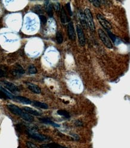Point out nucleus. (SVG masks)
Instances as JSON below:
<instances>
[{
  "label": "nucleus",
  "instance_id": "nucleus-1",
  "mask_svg": "<svg viewBox=\"0 0 130 148\" xmlns=\"http://www.w3.org/2000/svg\"><path fill=\"white\" fill-rule=\"evenodd\" d=\"M27 134L30 138H33V139L38 140V141H49L51 140V138L48 137L47 135H44V134L39 133V132H36L33 129H28L27 131Z\"/></svg>",
  "mask_w": 130,
  "mask_h": 148
},
{
  "label": "nucleus",
  "instance_id": "nucleus-2",
  "mask_svg": "<svg viewBox=\"0 0 130 148\" xmlns=\"http://www.w3.org/2000/svg\"><path fill=\"white\" fill-rule=\"evenodd\" d=\"M85 15L86 17L87 25L89 28L90 30L94 33L95 31V24L94 22V19H93L92 15L91 10L89 9H86L85 10Z\"/></svg>",
  "mask_w": 130,
  "mask_h": 148
},
{
  "label": "nucleus",
  "instance_id": "nucleus-3",
  "mask_svg": "<svg viewBox=\"0 0 130 148\" xmlns=\"http://www.w3.org/2000/svg\"><path fill=\"white\" fill-rule=\"evenodd\" d=\"M98 36L100 37L101 40L102 41V43H103L107 48L112 49V43H111L110 40L108 38V37L107 36L106 34L105 33V32L102 30H101V29H99L98 31Z\"/></svg>",
  "mask_w": 130,
  "mask_h": 148
},
{
  "label": "nucleus",
  "instance_id": "nucleus-4",
  "mask_svg": "<svg viewBox=\"0 0 130 148\" xmlns=\"http://www.w3.org/2000/svg\"><path fill=\"white\" fill-rule=\"evenodd\" d=\"M76 30H77V34L78 36V39H79V44L81 46L83 47L85 45V37L84 34L83 29L80 25H77L76 27Z\"/></svg>",
  "mask_w": 130,
  "mask_h": 148
},
{
  "label": "nucleus",
  "instance_id": "nucleus-5",
  "mask_svg": "<svg viewBox=\"0 0 130 148\" xmlns=\"http://www.w3.org/2000/svg\"><path fill=\"white\" fill-rule=\"evenodd\" d=\"M97 18L99 22L101 24V25L104 28H105L107 30H110L112 28L111 24L107 21L106 19L100 14H97Z\"/></svg>",
  "mask_w": 130,
  "mask_h": 148
},
{
  "label": "nucleus",
  "instance_id": "nucleus-6",
  "mask_svg": "<svg viewBox=\"0 0 130 148\" xmlns=\"http://www.w3.org/2000/svg\"><path fill=\"white\" fill-rule=\"evenodd\" d=\"M67 32H68V36L69 39L72 41H75L76 40V33L74 28V25L72 22L68 23L67 26Z\"/></svg>",
  "mask_w": 130,
  "mask_h": 148
},
{
  "label": "nucleus",
  "instance_id": "nucleus-7",
  "mask_svg": "<svg viewBox=\"0 0 130 148\" xmlns=\"http://www.w3.org/2000/svg\"><path fill=\"white\" fill-rule=\"evenodd\" d=\"M7 107H8L9 110L12 113H13L14 115L19 116H21L23 112H24V111L21 109H20L19 107L15 106L14 104H8L7 105Z\"/></svg>",
  "mask_w": 130,
  "mask_h": 148
},
{
  "label": "nucleus",
  "instance_id": "nucleus-8",
  "mask_svg": "<svg viewBox=\"0 0 130 148\" xmlns=\"http://www.w3.org/2000/svg\"><path fill=\"white\" fill-rule=\"evenodd\" d=\"M44 7L45 10L46 11L47 15L49 16L53 17V5L51 2L49 1H44Z\"/></svg>",
  "mask_w": 130,
  "mask_h": 148
},
{
  "label": "nucleus",
  "instance_id": "nucleus-9",
  "mask_svg": "<svg viewBox=\"0 0 130 148\" xmlns=\"http://www.w3.org/2000/svg\"><path fill=\"white\" fill-rule=\"evenodd\" d=\"M4 85H5L6 88H7V89H9L10 92L15 93L19 91V88H18V87L13 83L9 82H4Z\"/></svg>",
  "mask_w": 130,
  "mask_h": 148
},
{
  "label": "nucleus",
  "instance_id": "nucleus-10",
  "mask_svg": "<svg viewBox=\"0 0 130 148\" xmlns=\"http://www.w3.org/2000/svg\"><path fill=\"white\" fill-rule=\"evenodd\" d=\"M12 73L15 76H18L24 74L25 73V70H24V68H22L21 65L17 64L14 69L12 70Z\"/></svg>",
  "mask_w": 130,
  "mask_h": 148
},
{
  "label": "nucleus",
  "instance_id": "nucleus-11",
  "mask_svg": "<svg viewBox=\"0 0 130 148\" xmlns=\"http://www.w3.org/2000/svg\"><path fill=\"white\" fill-rule=\"evenodd\" d=\"M27 86H28V89L30 90L31 91L35 93V94H40L42 92V90H41L40 88L37 86V85H34L33 83H27Z\"/></svg>",
  "mask_w": 130,
  "mask_h": 148
},
{
  "label": "nucleus",
  "instance_id": "nucleus-12",
  "mask_svg": "<svg viewBox=\"0 0 130 148\" xmlns=\"http://www.w3.org/2000/svg\"><path fill=\"white\" fill-rule=\"evenodd\" d=\"M40 121L41 122L45 123V124H48V125H50L54 126V127H59L60 125L58 123H56L52 121L50 119L47 118V117H43V118H40Z\"/></svg>",
  "mask_w": 130,
  "mask_h": 148
},
{
  "label": "nucleus",
  "instance_id": "nucleus-13",
  "mask_svg": "<svg viewBox=\"0 0 130 148\" xmlns=\"http://www.w3.org/2000/svg\"><path fill=\"white\" fill-rule=\"evenodd\" d=\"M61 22H62V24H64V25L66 24L69 21V19H68V16H67L66 12H65V9H64V7H62V9H61Z\"/></svg>",
  "mask_w": 130,
  "mask_h": 148
},
{
  "label": "nucleus",
  "instance_id": "nucleus-14",
  "mask_svg": "<svg viewBox=\"0 0 130 148\" xmlns=\"http://www.w3.org/2000/svg\"><path fill=\"white\" fill-rule=\"evenodd\" d=\"M14 100H16L17 101L22 103L25 104H31L32 103V101L30 99L26 98V97H22V96H16L14 97Z\"/></svg>",
  "mask_w": 130,
  "mask_h": 148
},
{
  "label": "nucleus",
  "instance_id": "nucleus-15",
  "mask_svg": "<svg viewBox=\"0 0 130 148\" xmlns=\"http://www.w3.org/2000/svg\"><path fill=\"white\" fill-rule=\"evenodd\" d=\"M64 146L60 145L56 143H49L42 144L40 148H63Z\"/></svg>",
  "mask_w": 130,
  "mask_h": 148
},
{
  "label": "nucleus",
  "instance_id": "nucleus-16",
  "mask_svg": "<svg viewBox=\"0 0 130 148\" xmlns=\"http://www.w3.org/2000/svg\"><path fill=\"white\" fill-rule=\"evenodd\" d=\"M79 18H80V22L82 24V26L85 29H86L88 28V25H87V22H86V17H85V15L83 12H79Z\"/></svg>",
  "mask_w": 130,
  "mask_h": 148
},
{
  "label": "nucleus",
  "instance_id": "nucleus-17",
  "mask_svg": "<svg viewBox=\"0 0 130 148\" xmlns=\"http://www.w3.org/2000/svg\"><path fill=\"white\" fill-rule=\"evenodd\" d=\"M24 110L25 111V112L28 113L30 114V115H33L34 116H40V113L39 112L37 111L36 110H34L32 108L29 107H24L23 108Z\"/></svg>",
  "mask_w": 130,
  "mask_h": 148
},
{
  "label": "nucleus",
  "instance_id": "nucleus-18",
  "mask_svg": "<svg viewBox=\"0 0 130 148\" xmlns=\"http://www.w3.org/2000/svg\"><path fill=\"white\" fill-rule=\"evenodd\" d=\"M32 103H33V106L41 108V109H47L49 107L48 105H47V104L42 103V102L40 101H32Z\"/></svg>",
  "mask_w": 130,
  "mask_h": 148
},
{
  "label": "nucleus",
  "instance_id": "nucleus-19",
  "mask_svg": "<svg viewBox=\"0 0 130 148\" xmlns=\"http://www.w3.org/2000/svg\"><path fill=\"white\" fill-rule=\"evenodd\" d=\"M21 117L24 119V120H27V121L28 122H30L34 121V117L33 116L30 115V114L28 113L25 112V111H24V112H23L22 115Z\"/></svg>",
  "mask_w": 130,
  "mask_h": 148
},
{
  "label": "nucleus",
  "instance_id": "nucleus-20",
  "mask_svg": "<svg viewBox=\"0 0 130 148\" xmlns=\"http://www.w3.org/2000/svg\"><path fill=\"white\" fill-rule=\"evenodd\" d=\"M0 91H2V92L5 94L6 97H7V98L8 99H10V100H13V99H14L15 96L12 95V94H11L9 91H7V90L5 89L4 88H3V87L2 86L0 87Z\"/></svg>",
  "mask_w": 130,
  "mask_h": 148
},
{
  "label": "nucleus",
  "instance_id": "nucleus-21",
  "mask_svg": "<svg viewBox=\"0 0 130 148\" xmlns=\"http://www.w3.org/2000/svg\"><path fill=\"white\" fill-rule=\"evenodd\" d=\"M57 113L59 115L62 116L64 117L66 119L70 118V117L69 113L67 112V110H58L57 111Z\"/></svg>",
  "mask_w": 130,
  "mask_h": 148
},
{
  "label": "nucleus",
  "instance_id": "nucleus-22",
  "mask_svg": "<svg viewBox=\"0 0 130 148\" xmlns=\"http://www.w3.org/2000/svg\"><path fill=\"white\" fill-rule=\"evenodd\" d=\"M33 11L34 12V13H37V15H40L43 13V9L40 6H35L34 8L33 9ZM39 15V16H40Z\"/></svg>",
  "mask_w": 130,
  "mask_h": 148
},
{
  "label": "nucleus",
  "instance_id": "nucleus-23",
  "mask_svg": "<svg viewBox=\"0 0 130 148\" xmlns=\"http://www.w3.org/2000/svg\"><path fill=\"white\" fill-rule=\"evenodd\" d=\"M56 41L59 44H61L63 42V36H62V34L60 32H57L56 35Z\"/></svg>",
  "mask_w": 130,
  "mask_h": 148
},
{
  "label": "nucleus",
  "instance_id": "nucleus-24",
  "mask_svg": "<svg viewBox=\"0 0 130 148\" xmlns=\"http://www.w3.org/2000/svg\"><path fill=\"white\" fill-rule=\"evenodd\" d=\"M28 72L30 74H36L37 73V70L36 67L34 65H30L28 67Z\"/></svg>",
  "mask_w": 130,
  "mask_h": 148
},
{
  "label": "nucleus",
  "instance_id": "nucleus-25",
  "mask_svg": "<svg viewBox=\"0 0 130 148\" xmlns=\"http://www.w3.org/2000/svg\"><path fill=\"white\" fill-rule=\"evenodd\" d=\"M108 35V38H110V39L112 40V42L113 43H115L117 41V37L114 36V35L112 33H111L109 30H107Z\"/></svg>",
  "mask_w": 130,
  "mask_h": 148
},
{
  "label": "nucleus",
  "instance_id": "nucleus-26",
  "mask_svg": "<svg viewBox=\"0 0 130 148\" xmlns=\"http://www.w3.org/2000/svg\"><path fill=\"white\" fill-rule=\"evenodd\" d=\"M40 20L41 23L43 24V25H45L47 22V18H46L45 16L44 15H40L39 16Z\"/></svg>",
  "mask_w": 130,
  "mask_h": 148
},
{
  "label": "nucleus",
  "instance_id": "nucleus-27",
  "mask_svg": "<svg viewBox=\"0 0 130 148\" xmlns=\"http://www.w3.org/2000/svg\"><path fill=\"white\" fill-rule=\"evenodd\" d=\"M90 3H91L94 6L96 7H100L101 6V1H98V0H94V1H90Z\"/></svg>",
  "mask_w": 130,
  "mask_h": 148
},
{
  "label": "nucleus",
  "instance_id": "nucleus-28",
  "mask_svg": "<svg viewBox=\"0 0 130 148\" xmlns=\"http://www.w3.org/2000/svg\"><path fill=\"white\" fill-rule=\"evenodd\" d=\"M27 146L28 148H39L37 146L32 142H30V141H27Z\"/></svg>",
  "mask_w": 130,
  "mask_h": 148
},
{
  "label": "nucleus",
  "instance_id": "nucleus-29",
  "mask_svg": "<svg viewBox=\"0 0 130 148\" xmlns=\"http://www.w3.org/2000/svg\"><path fill=\"white\" fill-rule=\"evenodd\" d=\"M53 8L55 9V10L56 12H59L60 11V4L58 2L55 3V4H53Z\"/></svg>",
  "mask_w": 130,
  "mask_h": 148
},
{
  "label": "nucleus",
  "instance_id": "nucleus-30",
  "mask_svg": "<svg viewBox=\"0 0 130 148\" xmlns=\"http://www.w3.org/2000/svg\"><path fill=\"white\" fill-rule=\"evenodd\" d=\"M66 8L67 9V10H68V13H69V15H70V16H72L73 12H72V10H71V9L70 3H68L66 4Z\"/></svg>",
  "mask_w": 130,
  "mask_h": 148
},
{
  "label": "nucleus",
  "instance_id": "nucleus-31",
  "mask_svg": "<svg viewBox=\"0 0 130 148\" xmlns=\"http://www.w3.org/2000/svg\"><path fill=\"white\" fill-rule=\"evenodd\" d=\"M34 25L35 24L33 22V21H31V20H28V21H27V25L29 28H32V27H33L34 26Z\"/></svg>",
  "mask_w": 130,
  "mask_h": 148
},
{
  "label": "nucleus",
  "instance_id": "nucleus-32",
  "mask_svg": "<svg viewBox=\"0 0 130 148\" xmlns=\"http://www.w3.org/2000/svg\"><path fill=\"white\" fill-rule=\"evenodd\" d=\"M6 76V72L0 67V77H5Z\"/></svg>",
  "mask_w": 130,
  "mask_h": 148
},
{
  "label": "nucleus",
  "instance_id": "nucleus-33",
  "mask_svg": "<svg viewBox=\"0 0 130 148\" xmlns=\"http://www.w3.org/2000/svg\"><path fill=\"white\" fill-rule=\"evenodd\" d=\"M0 98L4 99V100H7V99H8L5 94H4L1 91H0Z\"/></svg>",
  "mask_w": 130,
  "mask_h": 148
},
{
  "label": "nucleus",
  "instance_id": "nucleus-34",
  "mask_svg": "<svg viewBox=\"0 0 130 148\" xmlns=\"http://www.w3.org/2000/svg\"><path fill=\"white\" fill-rule=\"evenodd\" d=\"M75 124H76V125H77V126H82L83 125V123H82V122L79 120H77V121L75 122Z\"/></svg>",
  "mask_w": 130,
  "mask_h": 148
},
{
  "label": "nucleus",
  "instance_id": "nucleus-35",
  "mask_svg": "<svg viewBox=\"0 0 130 148\" xmlns=\"http://www.w3.org/2000/svg\"><path fill=\"white\" fill-rule=\"evenodd\" d=\"M63 148H68V147H64H64H63Z\"/></svg>",
  "mask_w": 130,
  "mask_h": 148
}]
</instances>
